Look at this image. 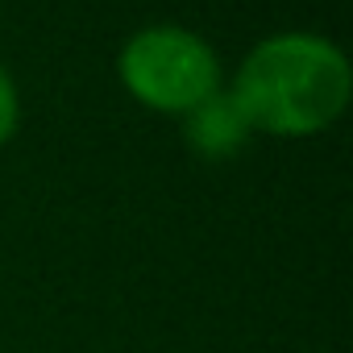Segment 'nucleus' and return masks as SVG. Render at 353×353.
<instances>
[{
  "label": "nucleus",
  "mask_w": 353,
  "mask_h": 353,
  "mask_svg": "<svg viewBox=\"0 0 353 353\" xmlns=\"http://www.w3.org/2000/svg\"><path fill=\"white\" fill-rule=\"evenodd\" d=\"M254 133L316 137L332 129L353 96V67L345 50L320 34L262 38L225 88Z\"/></svg>",
  "instance_id": "nucleus-1"
},
{
  "label": "nucleus",
  "mask_w": 353,
  "mask_h": 353,
  "mask_svg": "<svg viewBox=\"0 0 353 353\" xmlns=\"http://www.w3.org/2000/svg\"><path fill=\"white\" fill-rule=\"evenodd\" d=\"M117 75L137 104L166 117H183L225 88L221 54L200 34L170 21L137 30L117 54Z\"/></svg>",
  "instance_id": "nucleus-2"
},
{
  "label": "nucleus",
  "mask_w": 353,
  "mask_h": 353,
  "mask_svg": "<svg viewBox=\"0 0 353 353\" xmlns=\"http://www.w3.org/2000/svg\"><path fill=\"white\" fill-rule=\"evenodd\" d=\"M250 137H254V129L245 125L241 108L233 104V96L225 88L216 96H208L204 104H196L192 112H183V141L208 162L233 158Z\"/></svg>",
  "instance_id": "nucleus-3"
},
{
  "label": "nucleus",
  "mask_w": 353,
  "mask_h": 353,
  "mask_svg": "<svg viewBox=\"0 0 353 353\" xmlns=\"http://www.w3.org/2000/svg\"><path fill=\"white\" fill-rule=\"evenodd\" d=\"M17 125H21V92H17L9 67L0 63V150L17 137Z\"/></svg>",
  "instance_id": "nucleus-4"
}]
</instances>
